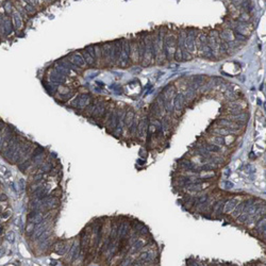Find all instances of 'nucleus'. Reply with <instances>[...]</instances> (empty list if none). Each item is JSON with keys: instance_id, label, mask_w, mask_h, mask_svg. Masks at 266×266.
<instances>
[{"instance_id": "f257e3e1", "label": "nucleus", "mask_w": 266, "mask_h": 266, "mask_svg": "<svg viewBox=\"0 0 266 266\" xmlns=\"http://www.w3.org/2000/svg\"><path fill=\"white\" fill-rule=\"evenodd\" d=\"M129 58H130V43L128 41H124V43L121 45V55H120L121 66L125 67L128 65Z\"/></svg>"}, {"instance_id": "f03ea898", "label": "nucleus", "mask_w": 266, "mask_h": 266, "mask_svg": "<svg viewBox=\"0 0 266 266\" xmlns=\"http://www.w3.org/2000/svg\"><path fill=\"white\" fill-rule=\"evenodd\" d=\"M196 32L195 30H191L185 35V47L190 52H195L196 49Z\"/></svg>"}, {"instance_id": "7ed1b4c3", "label": "nucleus", "mask_w": 266, "mask_h": 266, "mask_svg": "<svg viewBox=\"0 0 266 266\" xmlns=\"http://www.w3.org/2000/svg\"><path fill=\"white\" fill-rule=\"evenodd\" d=\"M185 101H186V99H185V97H184V95L182 93L177 94L176 97L174 98V104H172L175 111H177V112L182 111L184 104H185Z\"/></svg>"}, {"instance_id": "20e7f679", "label": "nucleus", "mask_w": 266, "mask_h": 266, "mask_svg": "<svg viewBox=\"0 0 266 266\" xmlns=\"http://www.w3.org/2000/svg\"><path fill=\"white\" fill-rule=\"evenodd\" d=\"M90 97L87 94L80 95V96H78V97L74 99V103H72V106H88V104H90Z\"/></svg>"}, {"instance_id": "39448f33", "label": "nucleus", "mask_w": 266, "mask_h": 266, "mask_svg": "<svg viewBox=\"0 0 266 266\" xmlns=\"http://www.w3.org/2000/svg\"><path fill=\"white\" fill-rule=\"evenodd\" d=\"M102 53L104 55L106 62H113V45L112 44H104L102 47Z\"/></svg>"}, {"instance_id": "423d86ee", "label": "nucleus", "mask_w": 266, "mask_h": 266, "mask_svg": "<svg viewBox=\"0 0 266 266\" xmlns=\"http://www.w3.org/2000/svg\"><path fill=\"white\" fill-rule=\"evenodd\" d=\"M121 45L122 44L117 41L113 44V62L119 63L120 62V55H121Z\"/></svg>"}, {"instance_id": "0eeeda50", "label": "nucleus", "mask_w": 266, "mask_h": 266, "mask_svg": "<svg viewBox=\"0 0 266 266\" xmlns=\"http://www.w3.org/2000/svg\"><path fill=\"white\" fill-rule=\"evenodd\" d=\"M12 21H13V26L15 27V29L19 30L23 28V19H21V16H20V13L16 10V11H13L12 13Z\"/></svg>"}, {"instance_id": "6e6552de", "label": "nucleus", "mask_w": 266, "mask_h": 266, "mask_svg": "<svg viewBox=\"0 0 266 266\" xmlns=\"http://www.w3.org/2000/svg\"><path fill=\"white\" fill-rule=\"evenodd\" d=\"M70 61H71V63H74L76 66H79V67L85 66V61H84L83 57L80 55V53H77V52L72 53V55H70Z\"/></svg>"}, {"instance_id": "1a4fd4ad", "label": "nucleus", "mask_w": 266, "mask_h": 266, "mask_svg": "<svg viewBox=\"0 0 266 266\" xmlns=\"http://www.w3.org/2000/svg\"><path fill=\"white\" fill-rule=\"evenodd\" d=\"M130 57L133 62L138 61V43L136 42L130 44Z\"/></svg>"}, {"instance_id": "9d476101", "label": "nucleus", "mask_w": 266, "mask_h": 266, "mask_svg": "<svg viewBox=\"0 0 266 266\" xmlns=\"http://www.w3.org/2000/svg\"><path fill=\"white\" fill-rule=\"evenodd\" d=\"M50 80L55 83H61V84H62V83H65V81H66L64 74H60L59 71H53V72L50 74Z\"/></svg>"}, {"instance_id": "9b49d317", "label": "nucleus", "mask_w": 266, "mask_h": 266, "mask_svg": "<svg viewBox=\"0 0 266 266\" xmlns=\"http://www.w3.org/2000/svg\"><path fill=\"white\" fill-rule=\"evenodd\" d=\"M29 221L32 223H39L41 221H43V215L39 212L35 211L32 212L31 214L29 215Z\"/></svg>"}, {"instance_id": "f8f14e48", "label": "nucleus", "mask_w": 266, "mask_h": 266, "mask_svg": "<svg viewBox=\"0 0 266 266\" xmlns=\"http://www.w3.org/2000/svg\"><path fill=\"white\" fill-rule=\"evenodd\" d=\"M196 45L198 46L200 51H202L203 47L207 45V36H205V34L200 33L199 35H198V37H197V39H196Z\"/></svg>"}, {"instance_id": "ddd939ff", "label": "nucleus", "mask_w": 266, "mask_h": 266, "mask_svg": "<svg viewBox=\"0 0 266 266\" xmlns=\"http://www.w3.org/2000/svg\"><path fill=\"white\" fill-rule=\"evenodd\" d=\"M79 251H80L79 245L78 244H74V246L71 247L70 251H69V253H68V259H69V261H74V260L77 259V257H78V254H79Z\"/></svg>"}, {"instance_id": "4468645a", "label": "nucleus", "mask_w": 266, "mask_h": 266, "mask_svg": "<svg viewBox=\"0 0 266 266\" xmlns=\"http://www.w3.org/2000/svg\"><path fill=\"white\" fill-rule=\"evenodd\" d=\"M133 120H134V112L130 110L128 113L126 114V116H124V122H125V126L130 128L133 124Z\"/></svg>"}, {"instance_id": "2eb2a0df", "label": "nucleus", "mask_w": 266, "mask_h": 266, "mask_svg": "<svg viewBox=\"0 0 266 266\" xmlns=\"http://www.w3.org/2000/svg\"><path fill=\"white\" fill-rule=\"evenodd\" d=\"M237 203H239V199H237V198L229 200L227 203H226V205H225V213H230V212H232Z\"/></svg>"}, {"instance_id": "dca6fc26", "label": "nucleus", "mask_w": 266, "mask_h": 266, "mask_svg": "<svg viewBox=\"0 0 266 266\" xmlns=\"http://www.w3.org/2000/svg\"><path fill=\"white\" fill-rule=\"evenodd\" d=\"M146 127H147V120L144 118V119L140 122V125H138V130H137V135H138V137H141V138L142 137H144L145 131H146Z\"/></svg>"}, {"instance_id": "f3484780", "label": "nucleus", "mask_w": 266, "mask_h": 266, "mask_svg": "<svg viewBox=\"0 0 266 266\" xmlns=\"http://www.w3.org/2000/svg\"><path fill=\"white\" fill-rule=\"evenodd\" d=\"M67 249H68V246H67L66 244H64V243H62V242L58 243V244L55 245V252H57L58 254H60V255H62V254L65 253Z\"/></svg>"}, {"instance_id": "a211bd4d", "label": "nucleus", "mask_w": 266, "mask_h": 266, "mask_svg": "<svg viewBox=\"0 0 266 266\" xmlns=\"http://www.w3.org/2000/svg\"><path fill=\"white\" fill-rule=\"evenodd\" d=\"M245 203H246V201L239 203V205L236 204V207L233 209V213H232V216H233V217H237L239 214H242L243 211H244V209H245Z\"/></svg>"}, {"instance_id": "6ab92c4d", "label": "nucleus", "mask_w": 266, "mask_h": 266, "mask_svg": "<svg viewBox=\"0 0 266 266\" xmlns=\"http://www.w3.org/2000/svg\"><path fill=\"white\" fill-rule=\"evenodd\" d=\"M82 57H83V59H84V61H85L86 64H88L90 66L94 65V63H95L94 58H93V57H92V55H90L86 50L82 51Z\"/></svg>"}, {"instance_id": "aec40b11", "label": "nucleus", "mask_w": 266, "mask_h": 266, "mask_svg": "<svg viewBox=\"0 0 266 266\" xmlns=\"http://www.w3.org/2000/svg\"><path fill=\"white\" fill-rule=\"evenodd\" d=\"M128 232H129V227H128V225H127V223H121L120 227L118 228V235H119L120 237H125L126 235L128 234Z\"/></svg>"}, {"instance_id": "412c9836", "label": "nucleus", "mask_w": 266, "mask_h": 266, "mask_svg": "<svg viewBox=\"0 0 266 266\" xmlns=\"http://www.w3.org/2000/svg\"><path fill=\"white\" fill-rule=\"evenodd\" d=\"M231 118H232V120H234V121H241V122H243V121L247 120L248 115L242 112V113L234 114V115H232V116H231Z\"/></svg>"}, {"instance_id": "4be33fe9", "label": "nucleus", "mask_w": 266, "mask_h": 266, "mask_svg": "<svg viewBox=\"0 0 266 266\" xmlns=\"http://www.w3.org/2000/svg\"><path fill=\"white\" fill-rule=\"evenodd\" d=\"M153 258H154V253H153L152 251H150V252H144V253L141 254V260L142 261H144V262H150V261H152Z\"/></svg>"}, {"instance_id": "5701e85b", "label": "nucleus", "mask_w": 266, "mask_h": 266, "mask_svg": "<svg viewBox=\"0 0 266 266\" xmlns=\"http://www.w3.org/2000/svg\"><path fill=\"white\" fill-rule=\"evenodd\" d=\"M143 246H144V242H143V241H137V242H135L134 244H133L132 249H131V252H132V253L136 252V251H138L140 249H142V248H143Z\"/></svg>"}, {"instance_id": "b1692460", "label": "nucleus", "mask_w": 266, "mask_h": 266, "mask_svg": "<svg viewBox=\"0 0 266 266\" xmlns=\"http://www.w3.org/2000/svg\"><path fill=\"white\" fill-rule=\"evenodd\" d=\"M44 205L46 207H55V203H57V199H55V198H49V199H46L45 200V202H44Z\"/></svg>"}, {"instance_id": "393cba45", "label": "nucleus", "mask_w": 266, "mask_h": 266, "mask_svg": "<svg viewBox=\"0 0 266 266\" xmlns=\"http://www.w3.org/2000/svg\"><path fill=\"white\" fill-rule=\"evenodd\" d=\"M103 111H104V106H103V104L99 103V104H97V106L94 109V114L95 115H101V114L103 113Z\"/></svg>"}, {"instance_id": "a878e982", "label": "nucleus", "mask_w": 266, "mask_h": 266, "mask_svg": "<svg viewBox=\"0 0 266 266\" xmlns=\"http://www.w3.org/2000/svg\"><path fill=\"white\" fill-rule=\"evenodd\" d=\"M215 145H223L225 144V140H223V137H221V135L218 137H213L211 140Z\"/></svg>"}, {"instance_id": "bb28decb", "label": "nucleus", "mask_w": 266, "mask_h": 266, "mask_svg": "<svg viewBox=\"0 0 266 266\" xmlns=\"http://www.w3.org/2000/svg\"><path fill=\"white\" fill-rule=\"evenodd\" d=\"M207 151H213V152H218V151H220V148L216 145L209 144V145H207Z\"/></svg>"}, {"instance_id": "cd10ccee", "label": "nucleus", "mask_w": 266, "mask_h": 266, "mask_svg": "<svg viewBox=\"0 0 266 266\" xmlns=\"http://www.w3.org/2000/svg\"><path fill=\"white\" fill-rule=\"evenodd\" d=\"M214 132L219 134V135H226V134L229 133V131H228L227 128H218V129L214 130Z\"/></svg>"}, {"instance_id": "c85d7f7f", "label": "nucleus", "mask_w": 266, "mask_h": 266, "mask_svg": "<svg viewBox=\"0 0 266 266\" xmlns=\"http://www.w3.org/2000/svg\"><path fill=\"white\" fill-rule=\"evenodd\" d=\"M223 188H226V190H231V188H234V184L232 183V182H230V181H223Z\"/></svg>"}, {"instance_id": "c756f323", "label": "nucleus", "mask_w": 266, "mask_h": 266, "mask_svg": "<svg viewBox=\"0 0 266 266\" xmlns=\"http://www.w3.org/2000/svg\"><path fill=\"white\" fill-rule=\"evenodd\" d=\"M117 234H118V227L114 225L113 228H112V231H111V237H112V239H115Z\"/></svg>"}, {"instance_id": "7c9ffc66", "label": "nucleus", "mask_w": 266, "mask_h": 266, "mask_svg": "<svg viewBox=\"0 0 266 266\" xmlns=\"http://www.w3.org/2000/svg\"><path fill=\"white\" fill-rule=\"evenodd\" d=\"M85 50L87 51V52H88L93 58H94V60H96V55H95V47L94 46H88Z\"/></svg>"}, {"instance_id": "2f4dec72", "label": "nucleus", "mask_w": 266, "mask_h": 266, "mask_svg": "<svg viewBox=\"0 0 266 266\" xmlns=\"http://www.w3.org/2000/svg\"><path fill=\"white\" fill-rule=\"evenodd\" d=\"M213 168H214V167H213V165L207 164V165H203V166H202V170H205V172H207V170H212Z\"/></svg>"}, {"instance_id": "473e14b6", "label": "nucleus", "mask_w": 266, "mask_h": 266, "mask_svg": "<svg viewBox=\"0 0 266 266\" xmlns=\"http://www.w3.org/2000/svg\"><path fill=\"white\" fill-rule=\"evenodd\" d=\"M8 234L10 235V242H14V236H15L14 233L13 232H9Z\"/></svg>"}, {"instance_id": "72a5a7b5", "label": "nucleus", "mask_w": 266, "mask_h": 266, "mask_svg": "<svg viewBox=\"0 0 266 266\" xmlns=\"http://www.w3.org/2000/svg\"><path fill=\"white\" fill-rule=\"evenodd\" d=\"M5 213H7V214H4V215H2V217H3V218H7L8 216H9V217L11 216V211H8V212H5Z\"/></svg>"}, {"instance_id": "f704fd0d", "label": "nucleus", "mask_w": 266, "mask_h": 266, "mask_svg": "<svg viewBox=\"0 0 266 266\" xmlns=\"http://www.w3.org/2000/svg\"><path fill=\"white\" fill-rule=\"evenodd\" d=\"M0 200H7V196H5V195H0Z\"/></svg>"}, {"instance_id": "c9c22d12", "label": "nucleus", "mask_w": 266, "mask_h": 266, "mask_svg": "<svg viewBox=\"0 0 266 266\" xmlns=\"http://www.w3.org/2000/svg\"><path fill=\"white\" fill-rule=\"evenodd\" d=\"M137 163H138V164H140V165L145 164V162H144V161H143V160H141V159H140V160H137Z\"/></svg>"}, {"instance_id": "e433bc0d", "label": "nucleus", "mask_w": 266, "mask_h": 266, "mask_svg": "<svg viewBox=\"0 0 266 266\" xmlns=\"http://www.w3.org/2000/svg\"><path fill=\"white\" fill-rule=\"evenodd\" d=\"M140 152H141V156H142V157H144V156L146 154V152L144 153V149H141V151H140Z\"/></svg>"}, {"instance_id": "4c0bfd02", "label": "nucleus", "mask_w": 266, "mask_h": 266, "mask_svg": "<svg viewBox=\"0 0 266 266\" xmlns=\"http://www.w3.org/2000/svg\"><path fill=\"white\" fill-rule=\"evenodd\" d=\"M3 130V124H0V132Z\"/></svg>"}, {"instance_id": "58836bf2", "label": "nucleus", "mask_w": 266, "mask_h": 266, "mask_svg": "<svg viewBox=\"0 0 266 266\" xmlns=\"http://www.w3.org/2000/svg\"><path fill=\"white\" fill-rule=\"evenodd\" d=\"M46 1H50V0H46Z\"/></svg>"}]
</instances>
